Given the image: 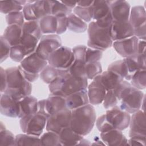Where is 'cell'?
<instances>
[{
    "mask_svg": "<svg viewBox=\"0 0 146 146\" xmlns=\"http://www.w3.org/2000/svg\"><path fill=\"white\" fill-rule=\"evenodd\" d=\"M113 90L120 102V109L129 114L140 110L145 96L141 90L133 87L131 83L124 80Z\"/></svg>",
    "mask_w": 146,
    "mask_h": 146,
    "instance_id": "6da1fadb",
    "label": "cell"
},
{
    "mask_svg": "<svg viewBox=\"0 0 146 146\" xmlns=\"http://www.w3.org/2000/svg\"><path fill=\"white\" fill-rule=\"evenodd\" d=\"M87 78L75 76L70 74L68 70H64L54 81L49 84L48 89L50 94L66 98L74 92L87 89Z\"/></svg>",
    "mask_w": 146,
    "mask_h": 146,
    "instance_id": "7a4b0ae2",
    "label": "cell"
},
{
    "mask_svg": "<svg viewBox=\"0 0 146 146\" xmlns=\"http://www.w3.org/2000/svg\"><path fill=\"white\" fill-rule=\"evenodd\" d=\"M96 119L94 106L88 104L71 110L70 127L76 133L84 136L92 131Z\"/></svg>",
    "mask_w": 146,
    "mask_h": 146,
    "instance_id": "3957f363",
    "label": "cell"
},
{
    "mask_svg": "<svg viewBox=\"0 0 146 146\" xmlns=\"http://www.w3.org/2000/svg\"><path fill=\"white\" fill-rule=\"evenodd\" d=\"M87 31L89 47L103 51L112 46L113 40L110 35V27H101L94 21L89 23Z\"/></svg>",
    "mask_w": 146,
    "mask_h": 146,
    "instance_id": "277c9868",
    "label": "cell"
},
{
    "mask_svg": "<svg viewBox=\"0 0 146 146\" xmlns=\"http://www.w3.org/2000/svg\"><path fill=\"white\" fill-rule=\"evenodd\" d=\"M5 71L7 77V89L17 91L24 97L31 95L32 84L25 78L18 66L7 68Z\"/></svg>",
    "mask_w": 146,
    "mask_h": 146,
    "instance_id": "5b68a950",
    "label": "cell"
},
{
    "mask_svg": "<svg viewBox=\"0 0 146 146\" xmlns=\"http://www.w3.org/2000/svg\"><path fill=\"white\" fill-rule=\"evenodd\" d=\"M47 119L46 115L38 111L20 118V127L25 133L40 136L46 128Z\"/></svg>",
    "mask_w": 146,
    "mask_h": 146,
    "instance_id": "8992f818",
    "label": "cell"
},
{
    "mask_svg": "<svg viewBox=\"0 0 146 146\" xmlns=\"http://www.w3.org/2000/svg\"><path fill=\"white\" fill-rule=\"evenodd\" d=\"M75 60L72 50L66 46H61L53 52L48 59V64L60 70H68Z\"/></svg>",
    "mask_w": 146,
    "mask_h": 146,
    "instance_id": "52a82bcc",
    "label": "cell"
},
{
    "mask_svg": "<svg viewBox=\"0 0 146 146\" xmlns=\"http://www.w3.org/2000/svg\"><path fill=\"white\" fill-rule=\"evenodd\" d=\"M129 21L133 29L134 35L139 39L145 40V9L143 6H135L130 11Z\"/></svg>",
    "mask_w": 146,
    "mask_h": 146,
    "instance_id": "ba28073f",
    "label": "cell"
},
{
    "mask_svg": "<svg viewBox=\"0 0 146 146\" xmlns=\"http://www.w3.org/2000/svg\"><path fill=\"white\" fill-rule=\"evenodd\" d=\"M61 46L62 39L58 35L47 34L42 35L35 52L41 58L48 60L50 55Z\"/></svg>",
    "mask_w": 146,
    "mask_h": 146,
    "instance_id": "9c48e42d",
    "label": "cell"
},
{
    "mask_svg": "<svg viewBox=\"0 0 146 146\" xmlns=\"http://www.w3.org/2000/svg\"><path fill=\"white\" fill-rule=\"evenodd\" d=\"M67 108L66 98L56 95H50L46 99L38 101V112L44 114L47 117L51 114Z\"/></svg>",
    "mask_w": 146,
    "mask_h": 146,
    "instance_id": "30bf717a",
    "label": "cell"
},
{
    "mask_svg": "<svg viewBox=\"0 0 146 146\" xmlns=\"http://www.w3.org/2000/svg\"><path fill=\"white\" fill-rule=\"evenodd\" d=\"M71 112V110L66 108L50 115L47 119V131H52L59 134L63 128L69 127Z\"/></svg>",
    "mask_w": 146,
    "mask_h": 146,
    "instance_id": "8fae6325",
    "label": "cell"
},
{
    "mask_svg": "<svg viewBox=\"0 0 146 146\" xmlns=\"http://www.w3.org/2000/svg\"><path fill=\"white\" fill-rule=\"evenodd\" d=\"M105 115L107 120L115 129L123 131L129 125L130 114L120 109L117 106L108 109Z\"/></svg>",
    "mask_w": 146,
    "mask_h": 146,
    "instance_id": "7c38bea8",
    "label": "cell"
},
{
    "mask_svg": "<svg viewBox=\"0 0 146 146\" xmlns=\"http://www.w3.org/2000/svg\"><path fill=\"white\" fill-rule=\"evenodd\" d=\"M87 47L84 45H78L72 50L75 56V60L68 69V72L71 75L77 77H86L85 65L86 52Z\"/></svg>",
    "mask_w": 146,
    "mask_h": 146,
    "instance_id": "4fadbf2b",
    "label": "cell"
},
{
    "mask_svg": "<svg viewBox=\"0 0 146 146\" xmlns=\"http://www.w3.org/2000/svg\"><path fill=\"white\" fill-rule=\"evenodd\" d=\"M110 35L112 40L115 42L133 36L134 31L129 21H113L110 27Z\"/></svg>",
    "mask_w": 146,
    "mask_h": 146,
    "instance_id": "5bb4252c",
    "label": "cell"
},
{
    "mask_svg": "<svg viewBox=\"0 0 146 146\" xmlns=\"http://www.w3.org/2000/svg\"><path fill=\"white\" fill-rule=\"evenodd\" d=\"M139 39L135 35L123 40L113 42V47L121 56L127 58L137 53Z\"/></svg>",
    "mask_w": 146,
    "mask_h": 146,
    "instance_id": "9a60e30c",
    "label": "cell"
},
{
    "mask_svg": "<svg viewBox=\"0 0 146 146\" xmlns=\"http://www.w3.org/2000/svg\"><path fill=\"white\" fill-rule=\"evenodd\" d=\"M129 136L146 137V126L145 112L143 110H139L132 113L129 123Z\"/></svg>",
    "mask_w": 146,
    "mask_h": 146,
    "instance_id": "2e32d148",
    "label": "cell"
},
{
    "mask_svg": "<svg viewBox=\"0 0 146 146\" xmlns=\"http://www.w3.org/2000/svg\"><path fill=\"white\" fill-rule=\"evenodd\" d=\"M47 65V60L43 59L36 52H34L26 56L19 66L27 72L33 74H40Z\"/></svg>",
    "mask_w": 146,
    "mask_h": 146,
    "instance_id": "e0dca14e",
    "label": "cell"
},
{
    "mask_svg": "<svg viewBox=\"0 0 146 146\" xmlns=\"http://www.w3.org/2000/svg\"><path fill=\"white\" fill-rule=\"evenodd\" d=\"M19 102L20 100L5 93L1 94V113L10 117H18L20 111Z\"/></svg>",
    "mask_w": 146,
    "mask_h": 146,
    "instance_id": "ac0fdd59",
    "label": "cell"
},
{
    "mask_svg": "<svg viewBox=\"0 0 146 146\" xmlns=\"http://www.w3.org/2000/svg\"><path fill=\"white\" fill-rule=\"evenodd\" d=\"M107 91L100 82L99 75L96 76L87 87V95L89 103L98 105L103 103Z\"/></svg>",
    "mask_w": 146,
    "mask_h": 146,
    "instance_id": "d6986e66",
    "label": "cell"
},
{
    "mask_svg": "<svg viewBox=\"0 0 146 146\" xmlns=\"http://www.w3.org/2000/svg\"><path fill=\"white\" fill-rule=\"evenodd\" d=\"M111 13L113 21H129L131 6L126 1H109Z\"/></svg>",
    "mask_w": 146,
    "mask_h": 146,
    "instance_id": "ffe728a7",
    "label": "cell"
},
{
    "mask_svg": "<svg viewBox=\"0 0 146 146\" xmlns=\"http://www.w3.org/2000/svg\"><path fill=\"white\" fill-rule=\"evenodd\" d=\"M100 137L103 142L107 145L123 146L127 145L128 140L121 131L112 129L100 133Z\"/></svg>",
    "mask_w": 146,
    "mask_h": 146,
    "instance_id": "44dd1931",
    "label": "cell"
},
{
    "mask_svg": "<svg viewBox=\"0 0 146 146\" xmlns=\"http://www.w3.org/2000/svg\"><path fill=\"white\" fill-rule=\"evenodd\" d=\"M66 103L67 108L74 110L89 104L87 89L74 92L66 97Z\"/></svg>",
    "mask_w": 146,
    "mask_h": 146,
    "instance_id": "7402d4cb",
    "label": "cell"
},
{
    "mask_svg": "<svg viewBox=\"0 0 146 146\" xmlns=\"http://www.w3.org/2000/svg\"><path fill=\"white\" fill-rule=\"evenodd\" d=\"M19 108L18 118L36 113L38 111V101L31 95L25 96L19 102Z\"/></svg>",
    "mask_w": 146,
    "mask_h": 146,
    "instance_id": "603a6c76",
    "label": "cell"
},
{
    "mask_svg": "<svg viewBox=\"0 0 146 146\" xmlns=\"http://www.w3.org/2000/svg\"><path fill=\"white\" fill-rule=\"evenodd\" d=\"M124 61L127 64L129 74L132 78V75L137 71L145 70V54H136L125 58Z\"/></svg>",
    "mask_w": 146,
    "mask_h": 146,
    "instance_id": "cb8c5ba5",
    "label": "cell"
},
{
    "mask_svg": "<svg viewBox=\"0 0 146 146\" xmlns=\"http://www.w3.org/2000/svg\"><path fill=\"white\" fill-rule=\"evenodd\" d=\"M101 83L104 87L106 91L113 90L124 79L116 73L107 70L99 75Z\"/></svg>",
    "mask_w": 146,
    "mask_h": 146,
    "instance_id": "d4e9b609",
    "label": "cell"
},
{
    "mask_svg": "<svg viewBox=\"0 0 146 146\" xmlns=\"http://www.w3.org/2000/svg\"><path fill=\"white\" fill-rule=\"evenodd\" d=\"M23 35L22 27L17 25H8L5 29L3 36L11 46L19 44Z\"/></svg>",
    "mask_w": 146,
    "mask_h": 146,
    "instance_id": "484cf974",
    "label": "cell"
},
{
    "mask_svg": "<svg viewBox=\"0 0 146 146\" xmlns=\"http://www.w3.org/2000/svg\"><path fill=\"white\" fill-rule=\"evenodd\" d=\"M62 145H76L83 136L73 131L71 127H67L63 128L59 133Z\"/></svg>",
    "mask_w": 146,
    "mask_h": 146,
    "instance_id": "4316f807",
    "label": "cell"
},
{
    "mask_svg": "<svg viewBox=\"0 0 146 146\" xmlns=\"http://www.w3.org/2000/svg\"><path fill=\"white\" fill-rule=\"evenodd\" d=\"M92 7V19L94 21H99L111 13L109 1H95Z\"/></svg>",
    "mask_w": 146,
    "mask_h": 146,
    "instance_id": "83f0119b",
    "label": "cell"
},
{
    "mask_svg": "<svg viewBox=\"0 0 146 146\" xmlns=\"http://www.w3.org/2000/svg\"><path fill=\"white\" fill-rule=\"evenodd\" d=\"M34 14L38 21L48 15H51L52 1H35L32 3Z\"/></svg>",
    "mask_w": 146,
    "mask_h": 146,
    "instance_id": "f1b7e54d",
    "label": "cell"
},
{
    "mask_svg": "<svg viewBox=\"0 0 146 146\" xmlns=\"http://www.w3.org/2000/svg\"><path fill=\"white\" fill-rule=\"evenodd\" d=\"M39 26L42 34H54L57 29V19L55 16L48 15L39 20Z\"/></svg>",
    "mask_w": 146,
    "mask_h": 146,
    "instance_id": "f546056e",
    "label": "cell"
},
{
    "mask_svg": "<svg viewBox=\"0 0 146 146\" xmlns=\"http://www.w3.org/2000/svg\"><path fill=\"white\" fill-rule=\"evenodd\" d=\"M88 28L87 23L72 13L67 16V29L76 33L85 32Z\"/></svg>",
    "mask_w": 146,
    "mask_h": 146,
    "instance_id": "4dcf8cb0",
    "label": "cell"
},
{
    "mask_svg": "<svg viewBox=\"0 0 146 146\" xmlns=\"http://www.w3.org/2000/svg\"><path fill=\"white\" fill-rule=\"evenodd\" d=\"M39 41V40L32 35H22L19 43L23 48L26 56L35 52Z\"/></svg>",
    "mask_w": 146,
    "mask_h": 146,
    "instance_id": "1f68e13d",
    "label": "cell"
},
{
    "mask_svg": "<svg viewBox=\"0 0 146 146\" xmlns=\"http://www.w3.org/2000/svg\"><path fill=\"white\" fill-rule=\"evenodd\" d=\"M108 70L116 73L127 80H130L131 79L128 72L127 64L124 59L116 60L111 63L108 67Z\"/></svg>",
    "mask_w": 146,
    "mask_h": 146,
    "instance_id": "d6a6232c",
    "label": "cell"
},
{
    "mask_svg": "<svg viewBox=\"0 0 146 146\" xmlns=\"http://www.w3.org/2000/svg\"><path fill=\"white\" fill-rule=\"evenodd\" d=\"M64 70L56 69L48 64L39 74V77L46 84H50L54 81Z\"/></svg>",
    "mask_w": 146,
    "mask_h": 146,
    "instance_id": "836d02e7",
    "label": "cell"
},
{
    "mask_svg": "<svg viewBox=\"0 0 146 146\" xmlns=\"http://www.w3.org/2000/svg\"><path fill=\"white\" fill-rule=\"evenodd\" d=\"M15 145H42L40 137L27 133L15 136Z\"/></svg>",
    "mask_w": 146,
    "mask_h": 146,
    "instance_id": "e575fe53",
    "label": "cell"
},
{
    "mask_svg": "<svg viewBox=\"0 0 146 146\" xmlns=\"http://www.w3.org/2000/svg\"><path fill=\"white\" fill-rule=\"evenodd\" d=\"M23 34H30L40 40L42 36L39 21H31L25 22L22 26Z\"/></svg>",
    "mask_w": 146,
    "mask_h": 146,
    "instance_id": "d590c367",
    "label": "cell"
},
{
    "mask_svg": "<svg viewBox=\"0 0 146 146\" xmlns=\"http://www.w3.org/2000/svg\"><path fill=\"white\" fill-rule=\"evenodd\" d=\"M40 140L42 145L62 146L59 134L52 131H47L41 135Z\"/></svg>",
    "mask_w": 146,
    "mask_h": 146,
    "instance_id": "8d00e7d4",
    "label": "cell"
},
{
    "mask_svg": "<svg viewBox=\"0 0 146 146\" xmlns=\"http://www.w3.org/2000/svg\"><path fill=\"white\" fill-rule=\"evenodd\" d=\"M131 85L140 90L144 89L146 86V71L140 70L136 71L131 79Z\"/></svg>",
    "mask_w": 146,
    "mask_h": 146,
    "instance_id": "74e56055",
    "label": "cell"
},
{
    "mask_svg": "<svg viewBox=\"0 0 146 146\" xmlns=\"http://www.w3.org/2000/svg\"><path fill=\"white\" fill-rule=\"evenodd\" d=\"M23 6L19 5L17 1H1L0 11L1 13L8 14L15 11H22Z\"/></svg>",
    "mask_w": 146,
    "mask_h": 146,
    "instance_id": "f35d334b",
    "label": "cell"
},
{
    "mask_svg": "<svg viewBox=\"0 0 146 146\" xmlns=\"http://www.w3.org/2000/svg\"><path fill=\"white\" fill-rule=\"evenodd\" d=\"M102 72V67L99 62L86 63L85 65V74L87 79H94Z\"/></svg>",
    "mask_w": 146,
    "mask_h": 146,
    "instance_id": "ab89813d",
    "label": "cell"
},
{
    "mask_svg": "<svg viewBox=\"0 0 146 146\" xmlns=\"http://www.w3.org/2000/svg\"><path fill=\"white\" fill-rule=\"evenodd\" d=\"M72 13V10L67 7L61 1H52L51 15L54 16L66 15L68 16Z\"/></svg>",
    "mask_w": 146,
    "mask_h": 146,
    "instance_id": "60d3db41",
    "label": "cell"
},
{
    "mask_svg": "<svg viewBox=\"0 0 146 146\" xmlns=\"http://www.w3.org/2000/svg\"><path fill=\"white\" fill-rule=\"evenodd\" d=\"M74 13L86 23L90 22L92 19V6L88 7H83L76 6L73 9Z\"/></svg>",
    "mask_w": 146,
    "mask_h": 146,
    "instance_id": "b9f144b4",
    "label": "cell"
},
{
    "mask_svg": "<svg viewBox=\"0 0 146 146\" xmlns=\"http://www.w3.org/2000/svg\"><path fill=\"white\" fill-rule=\"evenodd\" d=\"M25 20L22 11H15L6 15V21L8 25H17L22 27L25 22Z\"/></svg>",
    "mask_w": 146,
    "mask_h": 146,
    "instance_id": "7bdbcfd3",
    "label": "cell"
},
{
    "mask_svg": "<svg viewBox=\"0 0 146 146\" xmlns=\"http://www.w3.org/2000/svg\"><path fill=\"white\" fill-rule=\"evenodd\" d=\"M26 56L25 50L20 43L11 46L10 52V58L12 60L21 63Z\"/></svg>",
    "mask_w": 146,
    "mask_h": 146,
    "instance_id": "ee69618b",
    "label": "cell"
},
{
    "mask_svg": "<svg viewBox=\"0 0 146 146\" xmlns=\"http://www.w3.org/2000/svg\"><path fill=\"white\" fill-rule=\"evenodd\" d=\"M119 100L113 90L107 91L103 103V107L108 110L117 105Z\"/></svg>",
    "mask_w": 146,
    "mask_h": 146,
    "instance_id": "f6af8a7d",
    "label": "cell"
},
{
    "mask_svg": "<svg viewBox=\"0 0 146 146\" xmlns=\"http://www.w3.org/2000/svg\"><path fill=\"white\" fill-rule=\"evenodd\" d=\"M103 56V51L87 47L86 52V62H99Z\"/></svg>",
    "mask_w": 146,
    "mask_h": 146,
    "instance_id": "bcb514c9",
    "label": "cell"
},
{
    "mask_svg": "<svg viewBox=\"0 0 146 146\" xmlns=\"http://www.w3.org/2000/svg\"><path fill=\"white\" fill-rule=\"evenodd\" d=\"M15 136L14 134L7 130L0 131V145H15Z\"/></svg>",
    "mask_w": 146,
    "mask_h": 146,
    "instance_id": "7dc6e473",
    "label": "cell"
},
{
    "mask_svg": "<svg viewBox=\"0 0 146 146\" xmlns=\"http://www.w3.org/2000/svg\"><path fill=\"white\" fill-rule=\"evenodd\" d=\"M0 50H1V63L5 61L7 58L10 56V52L11 46L9 42L5 39L3 35L0 37Z\"/></svg>",
    "mask_w": 146,
    "mask_h": 146,
    "instance_id": "c3c4849f",
    "label": "cell"
},
{
    "mask_svg": "<svg viewBox=\"0 0 146 146\" xmlns=\"http://www.w3.org/2000/svg\"><path fill=\"white\" fill-rule=\"evenodd\" d=\"M96 125L100 133L104 132L112 129H115L107 120L105 114L99 116L96 119Z\"/></svg>",
    "mask_w": 146,
    "mask_h": 146,
    "instance_id": "681fc988",
    "label": "cell"
},
{
    "mask_svg": "<svg viewBox=\"0 0 146 146\" xmlns=\"http://www.w3.org/2000/svg\"><path fill=\"white\" fill-rule=\"evenodd\" d=\"M57 19V29L56 34L60 35L66 32L67 29V16H55Z\"/></svg>",
    "mask_w": 146,
    "mask_h": 146,
    "instance_id": "f907efd6",
    "label": "cell"
},
{
    "mask_svg": "<svg viewBox=\"0 0 146 146\" xmlns=\"http://www.w3.org/2000/svg\"><path fill=\"white\" fill-rule=\"evenodd\" d=\"M22 12L24 15L25 19L27 21H38L36 17L34 14L32 4L27 3L23 7Z\"/></svg>",
    "mask_w": 146,
    "mask_h": 146,
    "instance_id": "816d5d0a",
    "label": "cell"
},
{
    "mask_svg": "<svg viewBox=\"0 0 146 146\" xmlns=\"http://www.w3.org/2000/svg\"><path fill=\"white\" fill-rule=\"evenodd\" d=\"M0 81H1V94L4 93L7 89V77L5 70L0 67Z\"/></svg>",
    "mask_w": 146,
    "mask_h": 146,
    "instance_id": "f5cc1de1",
    "label": "cell"
},
{
    "mask_svg": "<svg viewBox=\"0 0 146 146\" xmlns=\"http://www.w3.org/2000/svg\"><path fill=\"white\" fill-rule=\"evenodd\" d=\"M129 145H145V137H132L128 140Z\"/></svg>",
    "mask_w": 146,
    "mask_h": 146,
    "instance_id": "db71d44e",
    "label": "cell"
},
{
    "mask_svg": "<svg viewBox=\"0 0 146 146\" xmlns=\"http://www.w3.org/2000/svg\"><path fill=\"white\" fill-rule=\"evenodd\" d=\"M18 67L21 70L23 76L25 77V78L31 83L36 81L39 77V74H33L31 72H29L22 70L19 66Z\"/></svg>",
    "mask_w": 146,
    "mask_h": 146,
    "instance_id": "11a10c76",
    "label": "cell"
},
{
    "mask_svg": "<svg viewBox=\"0 0 146 146\" xmlns=\"http://www.w3.org/2000/svg\"><path fill=\"white\" fill-rule=\"evenodd\" d=\"M145 40L139 39L137 44V54H145Z\"/></svg>",
    "mask_w": 146,
    "mask_h": 146,
    "instance_id": "9f6ffc18",
    "label": "cell"
},
{
    "mask_svg": "<svg viewBox=\"0 0 146 146\" xmlns=\"http://www.w3.org/2000/svg\"><path fill=\"white\" fill-rule=\"evenodd\" d=\"M93 2H94V1H87V0L78 1L76 6H78L80 7H88L92 5Z\"/></svg>",
    "mask_w": 146,
    "mask_h": 146,
    "instance_id": "6f0895ef",
    "label": "cell"
},
{
    "mask_svg": "<svg viewBox=\"0 0 146 146\" xmlns=\"http://www.w3.org/2000/svg\"><path fill=\"white\" fill-rule=\"evenodd\" d=\"M64 5H66L67 7L69 9L73 10L76 6L77 4V2L73 1H61Z\"/></svg>",
    "mask_w": 146,
    "mask_h": 146,
    "instance_id": "680465c9",
    "label": "cell"
},
{
    "mask_svg": "<svg viewBox=\"0 0 146 146\" xmlns=\"http://www.w3.org/2000/svg\"><path fill=\"white\" fill-rule=\"evenodd\" d=\"M78 145H91V144L89 142L88 140H87L86 139H84L83 138L79 143Z\"/></svg>",
    "mask_w": 146,
    "mask_h": 146,
    "instance_id": "91938a15",
    "label": "cell"
},
{
    "mask_svg": "<svg viewBox=\"0 0 146 146\" xmlns=\"http://www.w3.org/2000/svg\"><path fill=\"white\" fill-rule=\"evenodd\" d=\"M4 129H6V128H5V125H3V123L1 122V127H0V131H3Z\"/></svg>",
    "mask_w": 146,
    "mask_h": 146,
    "instance_id": "94428289",
    "label": "cell"
}]
</instances>
